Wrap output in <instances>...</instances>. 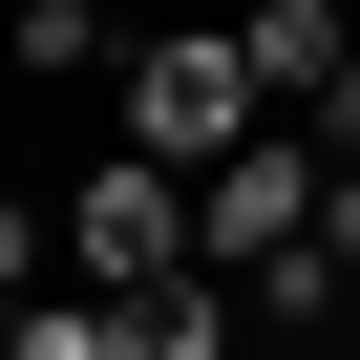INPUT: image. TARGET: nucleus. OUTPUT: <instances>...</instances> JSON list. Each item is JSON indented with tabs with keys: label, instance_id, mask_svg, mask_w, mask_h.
I'll use <instances>...</instances> for the list:
<instances>
[{
	"label": "nucleus",
	"instance_id": "obj_1",
	"mask_svg": "<svg viewBox=\"0 0 360 360\" xmlns=\"http://www.w3.org/2000/svg\"><path fill=\"white\" fill-rule=\"evenodd\" d=\"M64 276H85V297H148V276H212V255H191V169H169V148H106L85 191H64Z\"/></svg>",
	"mask_w": 360,
	"mask_h": 360
},
{
	"label": "nucleus",
	"instance_id": "obj_2",
	"mask_svg": "<svg viewBox=\"0 0 360 360\" xmlns=\"http://www.w3.org/2000/svg\"><path fill=\"white\" fill-rule=\"evenodd\" d=\"M233 127H276V106H255V43H233V22H169V43H127V148L212 169Z\"/></svg>",
	"mask_w": 360,
	"mask_h": 360
},
{
	"label": "nucleus",
	"instance_id": "obj_3",
	"mask_svg": "<svg viewBox=\"0 0 360 360\" xmlns=\"http://www.w3.org/2000/svg\"><path fill=\"white\" fill-rule=\"evenodd\" d=\"M233 43H255V106H318V85L360 64V22H339V0H255Z\"/></svg>",
	"mask_w": 360,
	"mask_h": 360
},
{
	"label": "nucleus",
	"instance_id": "obj_4",
	"mask_svg": "<svg viewBox=\"0 0 360 360\" xmlns=\"http://www.w3.org/2000/svg\"><path fill=\"white\" fill-rule=\"evenodd\" d=\"M0 360H106V297H85V318H43V297H22V339H0Z\"/></svg>",
	"mask_w": 360,
	"mask_h": 360
}]
</instances>
